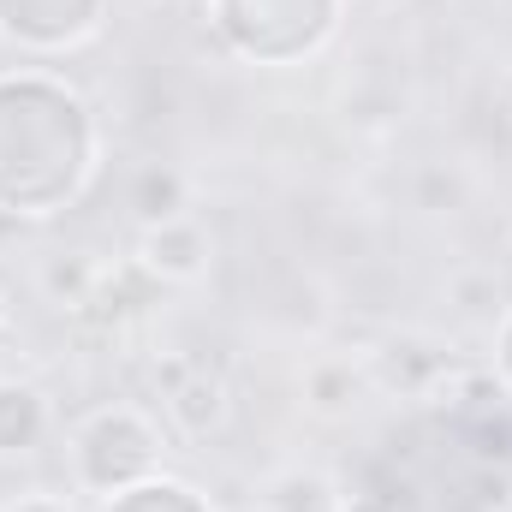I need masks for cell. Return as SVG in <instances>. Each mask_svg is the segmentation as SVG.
I'll return each mask as SVG.
<instances>
[{
	"label": "cell",
	"instance_id": "cell-13",
	"mask_svg": "<svg viewBox=\"0 0 512 512\" xmlns=\"http://www.w3.org/2000/svg\"><path fill=\"white\" fill-rule=\"evenodd\" d=\"M459 435H465V447L477 453V465H512V417H507V405H489V411L459 417Z\"/></svg>",
	"mask_w": 512,
	"mask_h": 512
},
{
	"label": "cell",
	"instance_id": "cell-3",
	"mask_svg": "<svg viewBox=\"0 0 512 512\" xmlns=\"http://www.w3.org/2000/svg\"><path fill=\"white\" fill-rule=\"evenodd\" d=\"M161 465V435L143 411L131 405H102L78 423L72 435V477L90 489V495H120L131 483L155 477Z\"/></svg>",
	"mask_w": 512,
	"mask_h": 512
},
{
	"label": "cell",
	"instance_id": "cell-20",
	"mask_svg": "<svg viewBox=\"0 0 512 512\" xmlns=\"http://www.w3.org/2000/svg\"><path fill=\"white\" fill-rule=\"evenodd\" d=\"M12 322H18V304H12V292H6V286H0V340H6V334H12Z\"/></svg>",
	"mask_w": 512,
	"mask_h": 512
},
{
	"label": "cell",
	"instance_id": "cell-14",
	"mask_svg": "<svg viewBox=\"0 0 512 512\" xmlns=\"http://www.w3.org/2000/svg\"><path fill=\"white\" fill-rule=\"evenodd\" d=\"M42 286H48L54 304L78 310V304L90 298V286H96V262H84V256H54V262L42 268Z\"/></svg>",
	"mask_w": 512,
	"mask_h": 512
},
{
	"label": "cell",
	"instance_id": "cell-7",
	"mask_svg": "<svg viewBox=\"0 0 512 512\" xmlns=\"http://www.w3.org/2000/svg\"><path fill=\"white\" fill-rule=\"evenodd\" d=\"M185 173L179 167H167V161H149V167H137L131 173V191H126V203H131V215L143 221V227H161V221H179L185 215Z\"/></svg>",
	"mask_w": 512,
	"mask_h": 512
},
{
	"label": "cell",
	"instance_id": "cell-19",
	"mask_svg": "<svg viewBox=\"0 0 512 512\" xmlns=\"http://www.w3.org/2000/svg\"><path fill=\"white\" fill-rule=\"evenodd\" d=\"M6 512H72L66 501H54V495H30V501H12Z\"/></svg>",
	"mask_w": 512,
	"mask_h": 512
},
{
	"label": "cell",
	"instance_id": "cell-16",
	"mask_svg": "<svg viewBox=\"0 0 512 512\" xmlns=\"http://www.w3.org/2000/svg\"><path fill=\"white\" fill-rule=\"evenodd\" d=\"M197 370H203V364H197L191 352H167V358H155V364H149V387H155L161 399H173V393L191 382Z\"/></svg>",
	"mask_w": 512,
	"mask_h": 512
},
{
	"label": "cell",
	"instance_id": "cell-5",
	"mask_svg": "<svg viewBox=\"0 0 512 512\" xmlns=\"http://www.w3.org/2000/svg\"><path fill=\"white\" fill-rule=\"evenodd\" d=\"M137 262L161 280V286H185L209 268V233L197 221H161V227H143V251Z\"/></svg>",
	"mask_w": 512,
	"mask_h": 512
},
{
	"label": "cell",
	"instance_id": "cell-9",
	"mask_svg": "<svg viewBox=\"0 0 512 512\" xmlns=\"http://www.w3.org/2000/svg\"><path fill=\"white\" fill-rule=\"evenodd\" d=\"M453 364H459L453 352H435V346L405 340V346H387V352H382V382L387 387H405V393H417V399H429V387L441 382Z\"/></svg>",
	"mask_w": 512,
	"mask_h": 512
},
{
	"label": "cell",
	"instance_id": "cell-4",
	"mask_svg": "<svg viewBox=\"0 0 512 512\" xmlns=\"http://www.w3.org/2000/svg\"><path fill=\"white\" fill-rule=\"evenodd\" d=\"M108 0H0V36L36 54L72 48L78 36H90L102 24Z\"/></svg>",
	"mask_w": 512,
	"mask_h": 512
},
{
	"label": "cell",
	"instance_id": "cell-17",
	"mask_svg": "<svg viewBox=\"0 0 512 512\" xmlns=\"http://www.w3.org/2000/svg\"><path fill=\"white\" fill-rule=\"evenodd\" d=\"M495 376L512 393V310H507V322H501V340H495Z\"/></svg>",
	"mask_w": 512,
	"mask_h": 512
},
{
	"label": "cell",
	"instance_id": "cell-18",
	"mask_svg": "<svg viewBox=\"0 0 512 512\" xmlns=\"http://www.w3.org/2000/svg\"><path fill=\"white\" fill-rule=\"evenodd\" d=\"M340 512H393V501H382V495H340Z\"/></svg>",
	"mask_w": 512,
	"mask_h": 512
},
{
	"label": "cell",
	"instance_id": "cell-1",
	"mask_svg": "<svg viewBox=\"0 0 512 512\" xmlns=\"http://www.w3.org/2000/svg\"><path fill=\"white\" fill-rule=\"evenodd\" d=\"M90 167V102L48 72H0V215H54L78 203Z\"/></svg>",
	"mask_w": 512,
	"mask_h": 512
},
{
	"label": "cell",
	"instance_id": "cell-15",
	"mask_svg": "<svg viewBox=\"0 0 512 512\" xmlns=\"http://www.w3.org/2000/svg\"><path fill=\"white\" fill-rule=\"evenodd\" d=\"M459 512H512V477L507 465H477L465 495H459Z\"/></svg>",
	"mask_w": 512,
	"mask_h": 512
},
{
	"label": "cell",
	"instance_id": "cell-12",
	"mask_svg": "<svg viewBox=\"0 0 512 512\" xmlns=\"http://www.w3.org/2000/svg\"><path fill=\"white\" fill-rule=\"evenodd\" d=\"M358 393H364V376H358L352 364H316V370L304 376V399H310V411H322V417H346V411L358 405Z\"/></svg>",
	"mask_w": 512,
	"mask_h": 512
},
{
	"label": "cell",
	"instance_id": "cell-11",
	"mask_svg": "<svg viewBox=\"0 0 512 512\" xmlns=\"http://www.w3.org/2000/svg\"><path fill=\"white\" fill-rule=\"evenodd\" d=\"M268 512H340V495L322 471H280L268 483Z\"/></svg>",
	"mask_w": 512,
	"mask_h": 512
},
{
	"label": "cell",
	"instance_id": "cell-10",
	"mask_svg": "<svg viewBox=\"0 0 512 512\" xmlns=\"http://www.w3.org/2000/svg\"><path fill=\"white\" fill-rule=\"evenodd\" d=\"M102 512H209V501L191 489V483H173V477H143L120 495H108Z\"/></svg>",
	"mask_w": 512,
	"mask_h": 512
},
{
	"label": "cell",
	"instance_id": "cell-2",
	"mask_svg": "<svg viewBox=\"0 0 512 512\" xmlns=\"http://www.w3.org/2000/svg\"><path fill=\"white\" fill-rule=\"evenodd\" d=\"M340 12H346V0H209L215 36L256 66L310 60L334 36Z\"/></svg>",
	"mask_w": 512,
	"mask_h": 512
},
{
	"label": "cell",
	"instance_id": "cell-6",
	"mask_svg": "<svg viewBox=\"0 0 512 512\" xmlns=\"http://www.w3.org/2000/svg\"><path fill=\"white\" fill-rule=\"evenodd\" d=\"M167 405V417H173V429L185 435V441H209L221 423H227V382L203 364L191 382L179 387L173 399H161Z\"/></svg>",
	"mask_w": 512,
	"mask_h": 512
},
{
	"label": "cell",
	"instance_id": "cell-8",
	"mask_svg": "<svg viewBox=\"0 0 512 512\" xmlns=\"http://www.w3.org/2000/svg\"><path fill=\"white\" fill-rule=\"evenodd\" d=\"M48 435V399L30 382H0V453H36Z\"/></svg>",
	"mask_w": 512,
	"mask_h": 512
},
{
	"label": "cell",
	"instance_id": "cell-21",
	"mask_svg": "<svg viewBox=\"0 0 512 512\" xmlns=\"http://www.w3.org/2000/svg\"><path fill=\"white\" fill-rule=\"evenodd\" d=\"M251 512H268V507H251Z\"/></svg>",
	"mask_w": 512,
	"mask_h": 512
}]
</instances>
